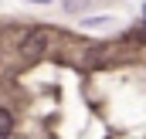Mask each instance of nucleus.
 Returning a JSON list of instances; mask_svg holds the SVG:
<instances>
[{"label":"nucleus","instance_id":"nucleus-2","mask_svg":"<svg viewBox=\"0 0 146 139\" xmlns=\"http://www.w3.org/2000/svg\"><path fill=\"white\" fill-rule=\"evenodd\" d=\"M10 132H14V115L7 109H0V139H7Z\"/></svg>","mask_w":146,"mask_h":139},{"label":"nucleus","instance_id":"nucleus-5","mask_svg":"<svg viewBox=\"0 0 146 139\" xmlns=\"http://www.w3.org/2000/svg\"><path fill=\"white\" fill-rule=\"evenodd\" d=\"M27 3H51V0H27Z\"/></svg>","mask_w":146,"mask_h":139},{"label":"nucleus","instance_id":"nucleus-1","mask_svg":"<svg viewBox=\"0 0 146 139\" xmlns=\"http://www.w3.org/2000/svg\"><path fill=\"white\" fill-rule=\"evenodd\" d=\"M44 51H48V37L41 34V31H31V34L21 41V58L24 61H37Z\"/></svg>","mask_w":146,"mask_h":139},{"label":"nucleus","instance_id":"nucleus-3","mask_svg":"<svg viewBox=\"0 0 146 139\" xmlns=\"http://www.w3.org/2000/svg\"><path fill=\"white\" fill-rule=\"evenodd\" d=\"M109 17H85V27H109Z\"/></svg>","mask_w":146,"mask_h":139},{"label":"nucleus","instance_id":"nucleus-4","mask_svg":"<svg viewBox=\"0 0 146 139\" xmlns=\"http://www.w3.org/2000/svg\"><path fill=\"white\" fill-rule=\"evenodd\" d=\"M68 7H85V0H65V10Z\"/></svg>","mask_w":146,"mask_h":139},{"label":"nucleus","instance_id":"nucleus-6","mask_svg":"<svg viewBox=\"0 0 146 139\" xmlns=\"http://www.w3.org/2000/svg\"><path fill=\"white\" fill-rule=\"evenodd\" d=\"M143 17H146V3H143Z\"/></svg>","mask_w":146,"mask_h":139}]
</instances>
